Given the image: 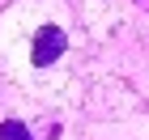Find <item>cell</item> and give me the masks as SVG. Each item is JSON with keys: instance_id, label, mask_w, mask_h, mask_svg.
<instances>
[{"instance_id": "7a4b0ae2", "label": "cell", "mask_w": 149, "mask_h": 140, "mask_svg": "<svg viewBox=\"0 0 149 140\" xmlns=\"http://www.w3.org/2000/svg\"><path fill=\"white\" fill-rule=\"evenodd\" d=\"M0 140H34V136H30V128H26V123L4 119V123H0Z\"/></svg>"}, {"instance_id": "6da1fadb", "label": "cell", "mask_w": 149, "mask_h": 140, "mask_svg": "<svg viewBox=\"0 0 149 140\" xmlns=\"http://www.w3.org/2000/svg\"><path fill=\"white\" fill-rule=\"evenodd\" d=\"M64 47H68V38H64V30H60V26H38L34 47H30V59H34V68H47V64H56V59L64 55Z\"/></svg>"}]
</instances>
